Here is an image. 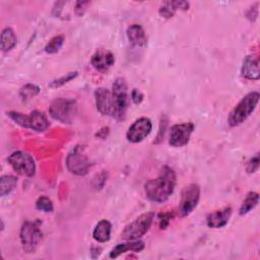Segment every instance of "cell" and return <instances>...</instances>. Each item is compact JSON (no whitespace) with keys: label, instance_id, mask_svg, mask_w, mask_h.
Listing matches in <instances>:
<instances>
[{"label":"cell","instance_id":"1","mask_svg":"<svg viewBox=\"0 0 260 260\" xmlns=\"http://www.w3.org/2000/svg\"><path fill=\"white\" fill-rule=\"evenodd\" d=\"M176 174L168 166H165L157 178L151 179L144 184L146 197L156 203H162L173 194L176 186Z\"/></svg>","mask_w":260,"mask_h":260},{"label":"cell","instance_id":"2","mask_svg":"<svg viewBox=\"0 0 260 260\" xmlns=\"http://www.w3.org/2000/svg\"><path fill=\"white\" fill-rule=\"evenodd\" d=\"M260 94L258 91L247 93L231 111L228 122L231 126H238L242 124L256 109L259 102Z\"/></svg>","mask_w":260,"mask_h":260},{"label":"cell","instance_id":"3","mask_svg":"<svg viewBox=\"0 0 260 260\" xmlns=\"http://www.w3.org/2000/svg\"><path fill=\"white\" fill-rule=\"evenodd\" d=\"M154 218L153 212H145L135 218L133 221L128 223L123 232L121 237L127 241H135L144 236L151 226V223Z\"/></svg>","mask_w":260,"mask_h":260},{"label":"cell","instance_id":"4","mask_svg":"<svg viewBox=\"0 0 260 260\" xmlns=\"http://www.w3.org/2000/svg\"><path fill=\"white\" fill-rule=\"evenodd\" d=\"M7 115L21 127L29 128L38 132L45 131L50 126L46 115L39 111H34L29 115H23L18 112H8Z\"/></svg>","mask_w":260,"mask_h":260},{"label":"cell","instance_id":"5","mask_svg":"<svg viewBox=\"0 0 260 260\" xmlns=\"http://www.w3.org/2000/svg\"><path fill=\"white\" fill-rule=\"evenodd\" d=\"M42 236L39 222L24 221L20 229V241L23 250L26 253H34L42 240Z\"/></svg>","mask_w":260,"mask_h":260},{"label":"cell","instance_id":"6","mask_svg":"<svg viewBox=\"0 0 260 260\" xmlns=\"http://www.w3.org/2000/svg\"><path fill=\"white\" fill-rule=\"evenodd\" d=\"M76 112V106L73 101L65 99L54 100L49 108L51 117L61 123H71Z\"/></svg>","mask_w":260,"mask_h":260},{"label":"cell","instance_id":"7","mask_svg":"<svg viewBox=\"0 0 260 260\" xmlns=\"http://www.w3.org/2000/svg\"><path fill=\"white\" fill-rule=\"evenodd\" d=\"M7 160L13 170L21 176L32 177L36 173V164L34 158L24 151H14L8 156Z\"/></svg>","mask_w":260,"mask_h":260},{"label":"cell","instance_id":"8","mask_svg":"<svg viewBox=\"0 0 260 260\" xmlns=\"http://www.w3.org/2000/svg\"><path fill=\"white\" fill-rule=\"evenodd\" d=\"M200 198V187L195 183H191L184 187L181 193L179 213L181 216L189 215L197 206Z\"/></svg>","mask_w":260,"mask_h":260},{"label":"cell","instance_id":"9","mask_svg":"<svg viewBox=\"0 0 260 260\" xmlns=\"http://www.w3.org/2000/svg\"><path fill=\"white\" fill-rule=\"evenodd\" d=\"M66 166L70 173L77 176H84L87 174L90 164L87 156L83 153L81 146L77 145L69 152L66 157Z\"/></svg>","mask_w":260,"mask_h":260},{"label":"cell","instance_id":"10","mask_svg":"<svg viewBox=\"0 0 260 260\" xmlns=\"http://www.w3.org/2000/svg\"><path fill=\"white\" fill-rule=\"evenodd\" d=\"M95 105L98 111L105 116L117 118V105L113 92L106 87H99L94 91Z\"/></svg>","mask_w":260,"mask_h":260},{"label":"cell","instance_id":"11","mask_svg":"<svg viewBox=\"0 0 260 260\" xmlns=\"http://www.w3.org/2000/svg\"><path fill=\"white\" fill-rule=\"evenodd\" d=\"M193 131L194 124L191 122L173 125L170 130V145L174 147H182L186 145L189 142Z\"/></svg>","mask_w":260,"mask_h":260},{"label":"cell","instance_id":"12","mask_svg":"<svg viewBox=\"0 0 260 260\" xmlns=\"http://www.w3.org/2000/svg\"><path fill=\"white\" fill-rule=\"evenodd\" d=\"M113 95L117 105V119L121 120L125 116V112L128 108V87L124 78L118 77L113 83Z\"/></svg>","mask_w":260,"mask_h":260},{"label":"cell","instance_id":"13","mask_svg":"<svg viewBox=\"0 0 260 260\" xmlns=\"http://www.w3.org/2000/svg\"><path fill=\"white\" fill-rule=\"evenodd\" d=\"M152 124L148 118L142 117L137 119L129 128L126 133L127 140L132 143L142 141L151 132Z\"/></svg>","mask_w":260,"mask_h":260},{"label":"cell","instance_id":"14","mask_svg":"<svg viewBox=\"0 0 260 260\" xmlns=\"http://www.w3.org/2000/svg\"><path fill=\"white\" fill-rule=\"evenodd\" d=\"M115 62V58L112 52L100 49L98 50L91 57L90 63L91 65L99 71H105L109 69Z\"/></svg>","mask_w":260,"mask_h":260},{"label":"cell","instance_id":"15","mask_svg":"<svg viewBox=\"0 0 260 260\" xmlns=\"http://www.w3.org/2000/svg\"><path fill=\"white\" fill-rule=\"evenodd\" d=\"M231 215H232V208L228 206L222 209L210 212L206 217V223L209 228L219 229L224 226L229 222Z\"/></svg>","mask_w":260,"mask_h":260},{"label":"cell","instance_id":"16","mask_svg":"<svg viewBox=\"0 0 260 260\" xmlns=\"http://www.w3.org/2000/svg\"><path fill=\"white\" fill-rule=\"evenodd\" d=\"M242 75L250 80H258L260 77L259 71V60L257 56L249 55L243 61Z\"/></svg>","mask_w":260,"mask_h":260},{"label":"cell","instance_id":"17","mask_svg":"<svg viewBox=\"0 0 260 260\" xmlns=\"http://www.w3.org/2000/svg\"><path fill=\"white\" fill-rule=\"evenodd\" d=\"M127 38L131 45L135 47H144L147 43V38L143 27L139 24H132L127 28Z\"/></svg>","mask_w":260,"mask_h":260},{"label":"cell","instance_id":"18","mask_svg":"<svg viewBox=\"0 0 260 260\" xmlns=\"http://www.w3.org/2000/svg\"><path fill=\"white\" fill-rule=\"evenodd\" d=\"M111 230H112L111 222L107 219H103L99 221L98 224L95 225L92 232V237L99 243L108 242L111 238Z\"/></svg>","mask_w":260,"mask_h":260},{"label":"cell","instance_id":"19","mask_svg":"<svg viewBox=\"0 0 260 260\" xmlns=\"http://www.w3.org/2000/svg\"><path fill=\"white\" fill-rule=\"evenodd\" d=\"M144 249V243L141 241H134V242H129V243H123V244H119L117 245L114 249H112L111 253H110V257L111 258H116L119 255L128 252V251H132V252H140Z\"/></svg>","mask_w":260,"mask_h":260},{"label":"cell","instance_id":"20","mask_svg":"<svg viewBox=\"0 0 260 260\" xmlns=\"http://www.w3.org/2000/svg\"><path fill=\"white\" fill-rule=\"evenodd\" d=\"M17 39L14 31L10 27H6L1 32V49L4 52L10 51L16 45Z\"/></svg>","mask_w":260,"mask_h":260},{"label":"cell","instance_id":"21","mask_svg":"<svg viewBox=\"0 0 260 260\" xmlns=\"http://www.w3.org/2000/svg\"><path fill=\"white\" fill-rule=\"evenodd\" d=\"M258 201H259L258 193L257 192H249L240 207V211H239L240 215L247 214L249 211H251L258 204Z\"/></svg>","mask_w":260,"mask_h":260},{"label":"cell","instance_id":"22","mask_svg":"<svg viewBox=\"0 0 260 260\" xmlns=\"http://www.w3.org/2000/svg\"><path fill=\"white\" fill-rule=\"evenodd\" d=\"M17 185V179L12 175L2 176L0 179V195L5 196L15 189Z\"/></svg>","mask_w":260,"mask_h":260},{"label":"cell","instance_id":"23","mask_svg":"<svg viewBox=\"0 0 260 260\" xmlns=\"http://www.w3.org/2000/svg\"><path fill=\"white\" fill-rule=\"evenodd\" d=\"M64 43V37L63 36H56L54 38H52L49 43L46 45L45 47V52L48 54H54L57 53L62 45Z\"/></svg>","mask_w":260,"mask_h":260},{"label":"cell","instance_id":"24","mask_svg":"<svg viewBox=\"0 0 260 260\" xmlns=\"http://www.w3.org/2000/svg\"><path fill=\"white\" fill-rule=\"evenodd\" d=\"M39 93H40V87L35 84H30V83L22 86L20 89V92H19L21 99L24 101L30 100V99L35 98L36 95H38Z\"/></svg>","mask_w":260,"mask_h":260},{"label":"cell","instance_id":"25","mask_svg":"<svg viewBox=\"0 0 260 260\" xmlns=\"http://www.w3.org/2000/svg\"><path fill=\"white\" fill-rule=\"evenodd\" d=\"M36 206L39 210H42L44 212H52L53 211V203L51 201V199H49L46 196H41L37 202H36Z\"/></svg>","mask_w":260,"mask_h":260},{"label":"cell","instance_id":"26","mask_svg":"<svg viewBox=\"0 0 260 260\" xmlns=\"http://www.w3.org/2000/svg\"><path fill=\"white\" fill-rule=\"evenodd\" d=\"M159 14L165 17V18H171L173 17V15L175 14L176 12V9L173 5V2L172 1H167V2H164L162 5L160 6L159 10H158Z\"/></svg>","mask_w":260,"mask_h":260},{"label":"cell","instance_id":"27","mask_svg":"<svg viewBox=\"0 0 260 260\" xmlns=\"http://www.w3.org/2000/svg\"><path fill=\"white\" fill-rule=\"evenodd\" d=\"M77 75H78V73H77L76 71H74V72H69V73H67V74L64 75V76H62V77H60V78H58V79H55V80L51 81L50 84H49V86H51V87H59V86H61V85H63V84H65V83H67L68 81L74 79Z\"/></svg>","mask_w":260,"mask_h":260},{"label":"cell","instance_id":"28","mask_svg":"<svg viewBox=\"0 0 260 260\" xmlns=\"http://www.w3.org/2000/svg\"><path fill=\"white\" fill-rule=\"evenodd\" d=\"M258 168H259V153H256L247 162L246 170H247V173L252 174V173H255L258 170Z\"/></svg>","mask_w":260,"mask_h":260},{"label":"cell","instance_id":"29","mask_svg":"<svg viewBox=\"0 0 260 260\" xmlns=\"http://www.w3.org/2000/svg\"><path fill=\"white\" fill-rule=\"evenodd\" d=\"M131 99L134 104H140L143 100V94L140 90H138L137 88H134L131 92Z\"/></svg>","mask_w":260,"mask_h":260},{"label":"cell","instance_id":"30","mask_svg":"<svg viewBox=\"0 0 260 260\" xmlns=\"http://www.w3.org/2000/svg\"><path fill=\"white\" fill-rule=\"evenodd\" d=\"M159 228L160 229H166L167 225L169 224L170 222V219H171V213H165V214H160L159 215Z\"/></svg>","mask_w":260,"mask_h":260}]
</instances>
